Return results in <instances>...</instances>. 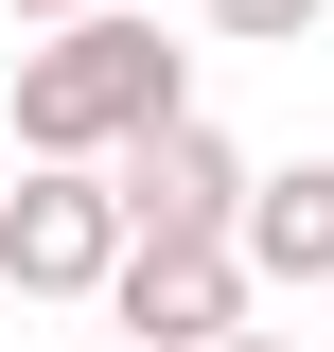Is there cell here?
Returning <instances> with one entry per match:
<instances>
[{"mask_svg":"<svg viewBox=\"0 0 334 352\" xmlns=\"http://www.w3.org/2000/svg\"><path fill=\"white\" fill-rule=\"evenodd\" d=\"M194 106V53L159 36V18H124V0H88V18H53V53H18V159H124L141 124H176Z\"/></svg>","mask_w":334,"mask_h":352,"instance_id":"1","label":"cell"},{"mask_svg":"<svg viewBox=\"0 0 334 352\" xmlns=\"http://www.w3.org/2000/svg\"><path fill=\"white\" fill-rule=\"evenodd\" d=\"M124 176L106 159H18V194H0V282L18 300H106L124 282Z\"/></svg>","mask_w":334,"mask_h":352,"instance_id":"2","label":"cell"},{"mask_svg":"<svg viewBox=\"0 0 334 352\" xmlns=\"http://www.w3.org/2000/svg\"><path fill=\"white\" fill-rule=\"evenodd\" d=\"M106 300H124V335H159V352H211V335H247V300H264V264L229 247V229H141Z\"/></svg>","mask_w":334,"mask_h":352,"instance_id":"3","label":"cell"},{"mask_svg":"<svg viewBox=\"0 0 334 352\" xmlns=\"http://www.w3.org/2000/svg\"><path fill=\"white\" fill-rule=\"evenodd\" d=\"M106 176H124V229H229V247H247V141L194 124V106H176V124H141Z\"/></svg>","mask_w":334,"mask_h":352,"instance_id":"4","label":"cell"},{"mask_svg":"<svg viewBox=\"0 0 334 352\" xmlns=\"http://www.w3.org/2000/svg\"><path fill=\"white\" fill-rule=\"evenodd\" d=\"M247 264L334 300V159H282V176H247Z\"/></svg>","mask_w":334,"mask_h":352,"instance_id":"5","label":"cell"},{"mask_svg":"<svg viewBox=\"0 0 334 352\" xmlns=\"http://www.w3.org/2000/svg\"><path fill=\"white\" fill-rule=\"evenodd\" d=\"M211 36H247V53H282V36H317V0H211Z\"/></svg>","mask_w":334,"mask_h":352,"instance_id":"6","label":"cell"},{"mask_svg":"<svg viewBox=\"0 0 334 352\" xmlns=\"http://www.w3.org/2000/svg\"><path fill=\"white\" fill-rule=\"evenodd\" d=\"M0 18H36V36H53V18H88V0H0Z\"/></svg>","mask_w":334,"mask_h":352,"instance_id":"7","label":"cell"},{"mask_svg":"<svg viewBox=\"0 0 334 352\" xmlns=\"http://www.w3.org/2000/svg\"><path fill=\"white\" fill-rule=\"evenodd\" d=\"M211 352H299V335H211Z\"/></svg>","mask_w":334,"mask_h":352,"instance_id":"8","label":"cell"},{"mask_svg":"<svg viewBox=\"0 0 334 352\" xmlns=\"http://www.w3.org/2000/svg\"><path fill=\"white\" fill-rule=\"evenodd\" d=\"M0 194H18V141H0Z\"/></svg>","mask_w":334,"mask_h":352,"instance_id":"9","label":"cell"},{"mask_svg":"<svg viewBox=\"0 0 334 352\" xmlns=\"http://www.w3.org/2000/svg\"><path fill=\"white\" fill-rule=\"evenodd\" d=\"M106 352H159V335H106Z\"/></svg>","mask_w":334,"mask_h":352,"instance_id":"10","label":"cell"}]
</instances>
